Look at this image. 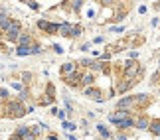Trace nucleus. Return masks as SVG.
Instances as JSON below:
<instances>
[{"label":"nucleus","instance_id":"31","mask_svg":"<svg viewBox=\"0 0 160 140\" xmlns=\"http://www.w3.org/2000/svg\"><path fill=\"white\" fill-rule=\"evenodd\" d=\"M26 4H28L32 10H40V4H38V2H34V0H30V2H26Z\"/></svg>","mask_w":160,"mask_h":140},{"label":"nucleus","instance_id":"32","mask_svg":"<svg viewBox=\"0 0 160 140\" xmlns=\"http://www.w3.org/2000/svg\"><path fill=\"white\" fill-rule=\"evenodd\" d=\"M12 89H16L18 93H20V91L24 89V85H22V83H18V81H14V83H12Z\"/></svg>","mask_w":160,"mask_h":140},{"label":"nucleus","instance_id":"3","mask_svg":"<svg viewBox=\"0 0 160 140\" xmlns=\"http://www.w3.org/2000/svg\"><path fill=\"white\" fill-rule=\"evenodd\" d=\"M20 34H22V24H20V20H12L10 26L4 30V38L8 40V41H12V44H16V40L20 38Z\"/></svg>","mask_w":160,"mask_h":140},{"label":"nucleus","instance_id":"37","mask_svg":"<svg viewBox=\"0 0 160 140\" xmlns=\"http://www.w3.org/2000/svg\"><path fill=\"white\" fill-rule=\"evenodd\" d=\"M22 140H36V136H34V134H30V132H28V134H26V136H24Z\"/></svg>","mask_w":160,"mask_h":140},{"label":"nucleus","instance_id":"36","mask_svg":"<svg viewBox=\"0 0 160 140\" xmlns=\"http://www.w3.org/2000/svg\"><path fill=\"white\" fill-rule=\"evenodd\" d=\"M115 140H127V136H125V134H121V132H119V134H115Z\"/></svg>","mask_w":160,"mask_h":140},{"label":"nucleus","instance_id":"4","mask_svg":"<svg viewBox=\"0 0 160 140\" xmlns=\"http://www.w3.org/2000/svg\"><path fill=\"white\" fill-rule=\"evenodd\" d=\"M137 109V103H134V95L131 97H121L117 101V111H127V113H134Z\"/></svg>","mask_w":160,"mask_h":140},{"label":"nucleus","instance_id":"8","mask_svg":"<svg viewBox=\"0 0 160 140\" xmlns=\"http://www.w3.org/2000/svg\"><path fill=\"white\" fill-rule=\"evenodd\" d=\"M12 20H14V18H10L8 10L0 6V32H4V30L10 26V22H12Z\"/></svg>","mask_w":160,"mask_h":140},{"label":"nucleus","instance_id":"42","mask_svg":"<svg viewBox=\"0 0 160 140\" xmlns=\"http://www.w3.org/2000/svg\"><path fill=\"white\" fill-rule=\"evenodd\" d=\"M0 41H2V34H0Z\"/></svg>","mask_w":160,"mask_h":140},{"label":"nucleus","instance_id":"17","mask_svg":"<svg viewBox=\"0 0 160 140\" xmlns=\"http://www.w3.org/2000/svg\"><path fill=\"white\" fill-rule=\"evenodd\" d=\"M44 32H46L48 36H55V34H58V24L48 22V24H46V28H44Z\"/></svg>","mask_w":160,"mask_h":140},{"label":"nucleus","instance_id":"25","mask_svg":"<svg viewBox=\"0 0 160 140\" xmlns=\"http://www.w3.org/2000/svg\"><path fill=\"white\" fill-rule=\"evenodd\" d=\"M61 126H63L65 130H75V128H77V124H75V123H69V120H63V123H61Z\"/></svg>","mask_w":160,"mask_h":140},{"label":"nucleus","instance_id":"9","mask_svg":"<svg viewBox=\"0 0 160 140\" xmlns=\"http://www.w3.org/2000/svg\"><path fill=\"white\" fill-rule=\"evenodd\" d=\"M63 81H65L67 87H79V81H81V71L77 69L75 73H71V75L63 77Z\"/></svg>","mask_w":160,"mask_h":140},{"label":"nucleus","instance_id":"16","mask_svg":"<svg viewBox=\"0 0 160 140\" xmlns=\"http://www.w3.org/2000/svg\"><path fill=\"white\" fill-rule=\"evenodd\" d=\"M148 130L152 134H156L160 138V118H150V124H148Z\"/></svg>","mask_w":160,"mask_h":140},{"label":"nucleus","instance_id":"15","mask_svg":"<svg viewBox=\"0 0 160 140\" xmlns=\"http://www.w3.org/2000/svg\"><path fill=\"white\" fill-rule=\"evenodd\" d=\"M75 71H77L75 63H63L61 65V77H67V75H71V73H75Z\"/></svg>","mask_w":160,"mask_h":140},{"label":"nucleus","instance_id":"40","mask_svg":"<svg viewBox=\"0 0 160 140\" xmlns=\"http://www.w3.org/2000/svg\"><path fill=\"white\" fill-rule=\"evenodd\" d=\"M48 140H59V138L55 136V134H50V136H48Z\"/></svg>","mask_w":160,"mask_h":140},{"label":"nucleus","instance_id":"14","mask_svg":"<svg viewBox=\"0 0 160 140\" xmlns=\"http://www.w3.org/2000/svg\"><path fill=\"white\" fill-rule=\"evenodd\" d=\"M134 103H137V109H138V107H146V105L150 103V95H146V93L134 95Z\"/></svg>","mask_w":160,"mask_h":140},{"label":"nucleus","instance_id":"10","mask_svg":"<svg viewBox=\"0 0 160 140\" xmlns=\"http://www.w3.org/2000/svg\"><path fill=\"white\" fill-rule=\"evenodd\" d=\"M71 26L73 24H69V22H59L58 24V34L61 38H71Z\"/></svg>","mask_w":160,"mask_h":140},{"label":"nucleus","instance_id":"13","mask_svg":"<svg viewBox=\"0 0 160 140\" xmlns=\"http://www.w3.org/2000/svg\"><path fill=\"white\" fill-rule=\"evenodd\" d=\"M16 44L18 46H22V47H30V46H32L34 44V38H32V36H30V34H20V38H18L16 40Z\"/></svg>","mask_w":160,"mask_h":140},{"label":"nucleus","instance_id":"24","mask_svg":"<svg viewBox=\"0 0 160 140\" xmlns=\"http://www.w3.org/2000/svg\"><path fill=\"white\" fill-rule=\"evenodd\" d=\"M53 101H55L53 97H46L44 95V99H40V105L42 107H50V105H53Z\"/></svg>","mask_w":160,"mask_h":140},{"label":"nucleus","instance_id":"6","mask_svg":"<svg viewBox=\"0 0 160 140\" xmlns=\"http://www.w3.org/2000/svg\"><path fill=\"white\" fill-rule=\"evenodd\" d=\"M134 83L138 81H134V79H119V81H115V91L117 93H127L128 89L134 87Z\"/></svg>","mask_w":160,"mask_h":140},{"label":"nucleus","instance_id":"34","mask_svg":"<svg viewBox=\"0 0 160 140\" xmlns=\"http://www.w3.org/2000/svg\"><path fill=\"white\" fill-rule=\"evenodd\" d=\"M46 24H48V20H38V24H36V26H38L42 32H44V28H46Z\"/></svg>","mask_w":160,"mask_h":140},{"label":"nucleus","instance_id":"20","mask_svg":"<svg viewBox=\"0 0 160 140\" xmlns=\"http://www.w3.org/2000/svg\"><path fill=\"white\" fill-rule=\"evenodd\" d=\"M16 56H18V57H26V56H32V51H30V47L18 46V47H16Z\"/></svg>","mask_w":160,"mask_h":140},{"label":"nucleus","instance_id":"29","mask_svg":"<svg viewBox=\"0 0 160 140\" xmlns=\"http://www.w3.org/2000/svg\"><path fill=\"white\" fill-rule=\"evenodd\" d=\"M111 32H113V34H122V32H125V28H122V26H113V28H111Z\"/></svg>","mask_w":160,"mask_h":140},{"label":"nucleus","instance_id":"7","mask_svg":"<svg viewBox=\"0 0 160 140\" xmlns=\"http://www.w3.org/2000/svg\"><path fill=\"white\" fill-rule=\"evenodd\" d=\"M148 124H150L148 114H138V117L134 118V128L137 130H148Z\"/></svg>","mask_w":160,"mask_h":140},{"label":"nucleus","instance_id":"18","mask_svg":"<svg viewBox=\"0 0 160 140\" xmlns=\"http://www.w3.org/2000/svg\"><path fill=\"white\" fill-rule=\"evenodd\" d=\"M97 132H99L103 138H111V130H109V126H105V124H97Z\"/></svg>","mask_w":160,"mask_h":140},{"label":"nucleus","instance_id":"21","mask_svg":"<svg viewBox=\"0 0 160 140\" xmlns=\"http://www.w3.org/2000/svg\"><path fill=\"white\" fill-rule=\"evenodd\" d=\"M28 132H30V126H18V128H16V132H14V134L18 136V138H24V136H26L28 134Z\"/></svg>","mask_w":160,"mask_h":140},{"label":"nucleus","instance_id":"41","mask_svg":"<svg viewBox=\"0 0 160 140\" xmlns=\"http://www.w3.org/2000/svg\"><path fill=\"white\" fill-rule=\"evenodd\" d=\"M67 140H77V138L75 136H67Z\"/></svg>","mask_w":160,"mask_h":140},{"label":"nucleus","instance_id":"2","mask_svg":"<svg viewBox=\"0 0 160 140\" xmlns=\"http://www.w3.org/2000/svg\"><path fill=\"white\" fill-rule=\"evenodd\" d=\"M144 73V69L138 65V61H132V59H128V61H125V65H122V75H125V79H134V81H138V77Z\"/></svg>","mask_w":160,"mask_h":140},{"label":"nucleus","instance_id":"28","mask_svg":"<svg viewBox=\"0 0 160 140\" xmlns=\"http://www.w3.org/2000/svg\"><path fill=\"white\" fill-rule=\"evenodd\" d=\"M0 97H2L4 101H8L10 99V93H8V89H4V87H0Z\"/></svg>","mask_w":160,"mask_h":140},{"label":"nucleus","instance_id":"1","mask_svg":"<svg viewBox=\"0 0 160 140\" xmlns=\"http://www.w3.org/2000/svg\"><path fill=\"white\" fill-rule=\"evenodd\" d=\"M4 114L8 118H22L24 114H26V105H22V103H18V101H6Z\"/></svg>","mask_w":160,"mask_h":140},{"label":"nucleus","instance_id":"23","mask_svg":"<svg viewBox=\"0 0 160 140\" xmlns=\"http://www.w3.org/2000/svg\"><path fill=\"white\" fill-rule=\"evenodd\" d=\"M30 51H32V56H40V53H44V47H42L40 44H36V41H34V44L30 46Z\"/></svg>","mask_w":160,"mask_h":140},{"label":"nucleus","instance_id":"19","mask_svg":"<svg viewBox=\"0 0 160 140\" xmlns=\"http://www.w3.org/2000/svg\"><path fill=\"white\" fill-rule=\"evenodd\" d=\"M83 34V26L81 24H73L71 26V38H79Z\"/></svg>","mask_w":160,"mask_h":140},{"label":"nucleus","instance_id":"33","mask_svg":"<svg viewBox=\"0 0 160 140\" xmlns=\"http://www.w3.org/2000/svg\"><path fill=\"white\" fill-rule=\"evenodd\" d=\"M52 50H53L55 53H63V47H61V46H58V44H53V46H52Z\"/></svg>","mask_w":160,"mask_h":140},{"label":"nucleus","instance_id":"11","mask_svg":"<svg viewBox=\"0 0 160 140\" xmlns=\"http://www.w3.org/2000/svg\"><path fill=\"white\" fill-rule=\"evenodd\" d=\"M95 83V75L91 71L87 73H81V81H79V87H93Z\"/></svg>","mask_w":160,"mask_h":140},{"label":"nucleus","instance_id":"35","mask_svg":"<svg viewBox=\"0 0 160 140\" xmlns=\"http://www.w3.org/2000/svg\"><path fill=\"white\" fill-rule=\"evenodd\" d=\"M103 40H105V38H103V36H97V38L93 40V44H103Z\"/></svg>","mask_w":160,"mask_h":140},{"label":"nucleus","instance_id":"26","mask_svg":"<svg viewBox=\"0 0 160 140\" xmlns=\"http://www.w3.org/2000/svg\"><path fill=\"white\" fill-rule=\"evenodd\" d=\"M81 6H83L81 0H75V2H71V4H69V8H71L73 12H79V10H81Z\"/></svg>","mask_w":160,"mask_h":140},{"label":"nucleus","instance_id":"38","mask_svg":"<svg viewBox=\"0 0 160 140\" xmlns=\"http://www.w3.org/2000/svg\"><path fill=\"white\" fill-rule=\"evenodd\" d=\"M89 47H91V44H83L81 46V51H89Z\"/></svg>","mask_w":160,"mask_h":140},{"label":"nucleus","instance_id":"39","mask_svg":"<svg viewBox=\"0 0 160 140\" xmlns=\"http://www.w3.org/2000/svg\"><path fill=\"white\" fill-rule=\"evenodd\" d=\"M137 57H138V51H131V59H132V61H134Z\"/></svg>","mask_w":160,"mask_h":140},{"label":"nucleus","instance_id":"27","mask_svg":"<svg viewBox=\"0 0 160 140\" xmlns=\"http://www.w3.org/2000/svg\"><path fill=\"white\" fill-rule=\"evenodd\" d=\"M30 81H32V73H30V71H24L22 73V85H26Z\"/></svg>","mask_w":160,"mask_h":140},{"label":"nucleus","instance_id":"30","mask_svg":"<svg viewBox=\"0 0 160 140\" xmlns=\"http://www.w3.org/2000/svg\"><path fill=\"white\" fill-rule=\"evenodd\" d=\"M55 117H58V118L61 120V123H63L65 117H67V111H58V114H55Z\"/></svg>","mask_w":160,"mask_h":140},{"label":"nucleus","instance_id":"12","mask_svg":"<svg viewBox=\"0 0 160 140\" xmlns=\"http://www.w3.org/2000/svg\"><path fill=\"white\" fill-rule=\"evenodd\" d=\"M117 128H119V130H128V128H134V117L121 118L119 123H117Z\"/></svg>","mask_w":160,"mask_h":140},{"label":"nucleus","instance_id":"22","mask_svg":"<svg viewBox=\"0 0 160 140\" xmlns=\"http://www.w3.org/2000/svg\"><path fill=\"white\" fill-rule=\"evenodd\" d=\"M28 99H30V91H28V89H22L20 93H18V99H16V101L24 105V101H28Z\"/></svg>","mask_w":160,"mask_h":140},{"label":"nucleus","instance_id":"5","mask_svg":"<svg viewBox=\"0 0 160 140\" xmlns=\"http://www.w3.org/2000/svg\"><path fill=\"white\" fill-rule=\"evenodd\" d=\"M83 95L87 97V99L95 101V103H105V99H103V93H101V89H97V87H85V89H83Z\"/></svg>","mask_w":160,"mask_h":140}]
</instances>
